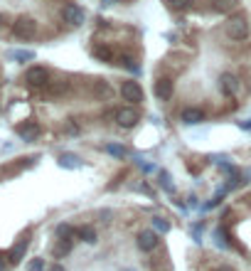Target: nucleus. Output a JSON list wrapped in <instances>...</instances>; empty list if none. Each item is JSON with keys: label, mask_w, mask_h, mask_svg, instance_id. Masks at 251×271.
<instances>
[{"label": "nucleus", "mask_w": 251, "mask_h": 271, "mask_svg": "<svg viewBox=\"0 0 251 271\" xmlns=\"http://www.w3.org/2000/svg\"><path fill=\"white\" fill-rule=\"evenodd\" d=\"M227 35H229L232 40H237V42L247 40V37H249V22H247V17H244V15L229 17V20H227Z\"/></svg>", "instance_id": "1"}, {"label": "nucleus", "mask_w": 251, "mask_h": 271, "mask_svg": "<svg viewBox=\"0 0 251 271\" xmlns=\"http://www.w3.org/2000/svg\"><path fill=\"white\" fill-rule=\"evenodd\" d=\"M12 35L20 37V40H32V37L37 35V22H35L32 17L22 15V17H17V20L12 22Z\"/></svg>", "instance_id": "2"}, {"label": "nucleus", "mask_w": 251, "mask_h": 271, "mask_svg": "<svg viewBox=\"0 0 251 271\" xmlns=\"http://www.w3.org/2000/svg\"><path fill=\"white\" fill-rule=\"evenodd\" d=\"M25 81H27L32 89H42V86H47L52 79H50V71L45 67H30L27 74H25Z\"/></svg>", "instance_id": "3"}, {"label": "nucleus", "mask_w": 251, "mask_h": 271, "mask_svg": "<svg viewBox=\"0 0 251 271\" xmlns=\"http://www.w3.org/2000/svg\"><path fill=\"white\" fill-rule=\"evenodd\" d=\"M62 17L64 22H69V25H74V27H79V25H84V20H86V12H84V7L81 5H66L62 10Z\"/></svg>", "instance_id": "4"}, {"label": "nucleus", "mask_w": 251, "mask_h": 271, "mask_svg": "<svg viewBox=\"0 0 251 271\" xmlns=\"http://www.w3.org/2000/svg\"><path fill=\"white\" fill-rule=\"evenodd\" d=\"M138 119H140V114H138L133 106H124V109L116 111V124H119L121 129H133V126L138 124Z\"/></svg>", "instance_id": "5"}, {"label": "nucleus", "mask_w": 251, "mask_h": 271, "mask_svg": "<svg viewBox=\"0 0 251 271\" xmlns=\"http://www.w3.org/2000/svg\"><path fill=\"white\" fill-rule=\"evenodd\" d=\"M135 244H138L140 252H153V249L160 244V237H158V232H153V229H143V232L138 234Z\"/></svg>", "instance_id": "6"}, {"label": "nucleus", "mask_w": 251, "mask_h": 271, "mask_svg": "<svg viewBox=\"0 0 251 271\" xmlns=\"http://www.w3.org/2000/svg\"><path fill=\"white\" fill-rule=\"evenodd\" d=\"M155 96L160 99V101H168L170 96H173V91H175V81L170 79V76H160L158 81H155Z\"/></svg>", "instance_id": "7"}, {"label": "nucleus", "mask_w": 251, "mask_h": 271, "mask_svg": "<svg viewBox=\"0 0 251 271\" xmlns=\"http://www.w3.org/2000/svg\"><path fill=\"white\" fill-rule=\"evenodd\" d=\"M121 94H124L126 101H133V104H140L143 101V89H140L138 81H124Z\"/></svg>", "instance_id": "8"}, {"label": "nucleus", "mask_w": 251, "mask_h": 271, "mask_svg": "<svg viewBox=\"0 0 251 271\" xmlns=\"http://www.w3.org/2000/svg\"><path fill=\"white\" fill-rule=\"evenodd\" d=\"M237 86H239V81H237V76H234V74H229V71H227V74H222V76H219V89H222V94H224V96H232V94L237 91Z\"/></svg>", "instance_id": "9"}, {"label": "nucleus", "mask_w": 251, "mask_h": 271, "mask_svg": "<svg viewBox=\"0 0 251 271\" xmlns=\"http://www.w3.org/2000/svg\"><path fill=\"white\" fill-rule=\"evenodd\" d=\"M180 119H183V124H188V126H197V124H202L204 121V111L202 109H185L183 114H180Z\"/></svg>", "instance_id": "10"}, {"label": "nucleus", "mask_w": 251, "mask_h": 271, "mask_svg": "<svg viewBox=\"0 0 251 271\" xmlns=\"http://www.w3.org/2000/svg\"><path fill=\"white\" fill-rule=\"evenodd\" d=\"M17 136H20L22 140H35V138L40 136V126H37L35 121L20 124V126H17Z\"/></svg>", "instance_id": "11"}, {"label": "nucleus", "mask_w": 251, "mask_h": 271, "mask_svg": "<svg viewBox=\"0 0 251 271\" xmlns=\"http://www.w3.org/2000/svg\"><path fill=\"white\" fill-rule=\"evenodd\" d=\"M71 252V239H57L55 242V247H52V254H55V259H62V257H66Z\"/></svg>", "instance_id": "12"}, {"label": "nucleus", "mask_w": 251, "mask_h": 271, "mask_svg": "<svg viewBox=\"0 0 251 271\" xmlns=\"http://www.w3.org/2000/svg\"><path fill=\"white\" fill-rule=\"evenodd\" d=\"M25 252H27V237H22V239L12 247V252H10V264H17V262L22 259Z\"/></svg>", "instance_id": "13"}, {"label": "nucleus", "mask_w": 251, "mask_h": 271, "mask_svg": "<svg viewBox=\"0 0 251 271\" xmlns=\"http://www.w3.org/2000/svg\"><path fill=\"white\" fill-rule=\"evenodd\" d=\"M91 55H94L96 60H101V62H111V60H114V52H111L109 47H104V45H94V47H91Z\"/></svg>", "instance_id": "14"}, {"label": "nucleus", "mask_w": 251, "mask_h": 271, "mask_svg": "<svg viewBox=\"0 0 251 271\" xmlns=\"http://www.w3.org/2000/svg\"><path fill=\"white\" fill-rule=\"evenodd\" d=\"M239 5V0H212V7L217 12H232Z\"/></svg>", "instance_id": "15"}, {"label": "nucleus", "mask_w": 251, "mask_h": 271, "mask_svg": "<svg viewBox=\"0 0 251 271\" xmlns=\"http://www.w3.org/2000/svg\"><path fill=\"white\" fill-rule=\"evenodd\" d=\"M60 165L62 168H81V158L71 155V153H64V155H60Z\"/></svg>", "instance_id": "16"}, {"label": "nucleus", "mask_w": 251, "mask_h": 271, "mask_svg": "<svg viewBox=\"0 0 251 271\" xmlns=\"http://www.w3.org/2000/svg\"><path fill=\"white\" fill-rule=\"evenodd\" d=\"M76 234H79L86 244H94V242H96V232H94V227H89V224L79 227V229H76Z\"/></svg>", "instance_id": "17"}, {"label": "nucleus", "mask_w": 251, "mask_h": 271, "mask_svg": "<svg viewBox=\"0 0 251 271\" xmlns=\"http://www.w3.org/2000/svg\"><path fill=\"white\" fill-rule=\"evenodd\" d=\"M50 96H62L69 91V81H50Z\"/></svg>", "instance_id": "18"}, {"label": "nucleus", "mask_w": 251, "mask_h": 271, "mask_svg": "<svg viewBox=\"0 0 251 271\" xmlns=\"http://www.w3.org/2000/svg\"><path fill=\"white\" fill-rule=\"evenodd\" d=\"M91 91H94L96 96H109V94H111V89H109V84H106L104 79H96L94 86H91Z\"/></svg>", "instance_id": "19"}, {"label": "nucleus", "mask_w": 251, "mask_h": 271, "mask_svg": "<svg viewBox=\"0 0 251 271\" xmlns=\"http://www.w3.org/2000/svg\"><path fill=\"white\" fill-rule=\"evenodd\" d=\"M106 153H111V155H116V158H126V155H128V150H126L124 145H119V143H109V145H106Z\"/></svg>", "instance_id": "20"}, {"label": "nucleus", "mask_w": 251, "mask_h": 271, "mask_svg": "<svg viewBox=\"0 0 251 271\" xmlns=\"http://www.w3.org/2000/svg\"><path fill=\"white\" fill-rule=\"evenodd\" d=\"M153 227H155L158 232H163V234H165V232L170 229V222H165L163 217H153Z\"/></svg>", "instance_id": "21"}, {"label": "nucleus", "mask_w": 251, "mask_h": 271, "mask_svg": "<svg viewBox=\"0 0 251 271\" xmlns=\"http://www.w3.org/2000/svg\"><path fill=\"white\" fill-rule=\"evenodd\" d=\"M168 5L173 10H188L189 5H192V0H168Z\"/></svg>", "instance_id": "22"}, {"label": "nucleus", "mask_w": 251, "mask_h": 271, "mask_svg": "<svg viewBox=\"0 0 251 271\" xmlns=\"http://www.w3.org/2000/svg\"><path fill=\"white\" fill-rule=\"evenodd\" d=\"M57 237H62V239H69V237H74V229H71L69 224H60V227H57Z\"/></svg>", "instance_id": "23"}, {"label": "nucleus", "mask_w": 251, "mask_h": 271, "mask_svg": "<svg viewBox=\"0 0 251 271\" xmlns=\"http://www.w3.org/2000/svg\"><path fill=\"white\" fill-rule=\"evenodd\" d=\"M35 55L32 52H10V60H20V62H25V60H32Z\"/></svg>", "instance_id": "24"}, {"label": "nucleus", "mask_w": 251, "mask_h": 271, "mask_svg": "<svg viewBox=\"0 0 251 271\" xmlns=\"http://www.w3.org/2000/svg\"><path fill=\"white\" fill-rule=\"evenodd\" d=\"M45 269V264H42V259H35L32 264H30V271H42Z\"/></svg>", "instance_id": "25"}, {"label": "nucleus", "mask_w": 251, "mask_h": 271, "mask_svg": "<svg viewBox=\"0 0 251 271\" xmlns=\"http://www.w3.org/2000/svg\"><path fill=\"white\" fill-rule=\"evenodd\" d=\"M124 65L128 69H133V71H138V65H133V60H130V57H124Z\"/></svg>", "instance_id": "26"}, {"label": "nucleus", "mask_w": 251, "mask_h": 271, "mask_svg": "<svg viewBox=\"0 0 251 271\" xmlns=\"http://www.w3.org/2000/svg\"><path fill=\"white\" fill-rule=\"evenodd\" d=\"M50 271H64V267H62V264H52V267H50Z\"/></svg>", "instance_id": "27"}, {"label": "nucleus", "mask_w": 251, "mask_h": 271, "mask_svg": "<svg viewBox=\"0 0 251 271\" xmlns=\"http://www.w3.org/2000/svg\"><path fill=\"white\" fill-rule=\"evenodd\" d=\"M0 271H5V262L2 259H0Z\"/></svg>", "instance_id": "28"}, {"label": "nucleus", "mask_w": 251, "mask_h": 271, "mask_svg": "<svg viewBox=\"0 0 251 271\" xmlns=\"http://www.w3.org/2000/svg\"><path fill=\"white\" fill-rule=\"evenodd\" d=\"M0 25H2V15H0Z\"/></svg>", "instance_id": "29"}]
</instances>
